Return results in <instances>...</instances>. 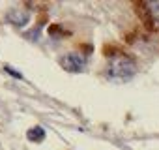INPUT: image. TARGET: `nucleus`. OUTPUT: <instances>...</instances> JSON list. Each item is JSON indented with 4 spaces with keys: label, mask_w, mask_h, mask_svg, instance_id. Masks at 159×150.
<instances>
[{
    "label": "nucleus",
    "mask_w": 159,
    "mask_h": 150,
    "mask_svg": "<svg viewBox=\"0 0 159 150\" xmlns=\"http://www.w3.org/2000/svg\"><path fill=\"white\" fill-rule=\"evenodd\" d=\"M107 73H109V77L114 79V81H129L137 73V66H135V62L129 56L116 54V56L111 58V62L107 66Z\"/></svg>",
    "instance_id": "nucleus-1"
},
{
    "label": "nucleus",
    "mask_w": 159,
    "mask_h": 150,
    "mask_svg": "<svg viewBox=\"0 0 159 150\" xmlns=\"http://www.w3.org/2000/svg\"><path fill=\"white\" fill-rule=\"evenodd\" d=\"M60 66L69 73H79L86 66V56L81 53H67V54L60 56Z\"/></svg>",
    "instance_id": "nucleus-2"
},
{
    "label": "nucleus",
    "mask_w": 159,
    "mask_h": 150,
    "mask_svg": "<svg viewBox=\"0 0 159 150\" xmlns=\"http://www.w3.org/2000/svg\"><path fill=\"white\" fill-rule=\"evenodd\" d=\"M133 8H135L139 19L142 21V25L148 30H155V21H153L152 12H150V4L148 2H142V0H137V2H133Z\"/></svg>",
    "instance_id": "nucleus-3"
},
{
    "label": "nucleus",
    "mask_w": 159,
    "mask_h": 150,
    "mask_svg": "<svg viewBox=\"0 0 159 150\" xmlns=\"http://www.w3.org/2000/svg\"><path fill=\"white\" fill-rule=\"evenodd\" d=\"M6 19L11 23V25H15V26H25L26 23H28V19H30V15H28V12H21V10H13V12H10L8 15H6Z\"/></svg>",
    "instance_id": "nucleus-4"
},
{
    "label": "nucleus",
    "mask_w": 159,
    "mask_h": 150,
    "mask_svg": "<svg viewBox=\"0 0 159 150\" xmlns=\"http://www.w3.org/2000/svg\"><path fill=\"white\" fill-rule=\"evenodd\" d=\"M26 137H28V141H32V143H39V141H43V139H45V129H43V128H39V126L30 128V129H28V133H26Z\"/></svg>",
    "instance_id": "nucleus-5"
},
{
    "label": "nucleus",
    "mask_w": 159,
    "mask_h": 150,
    "mask_svg": "<svg viewBox=\"0 0 159 150\" xmlns=\"http://www.w3.org/2000/svg\"><path fill=\"white\" fill-rule=\"evenodd\" d=\"M4 69H6V71H8V73H10V75H13V77H17V79H23V75H21V73H19V71H15V69H11V68H10V66H6V68H4Z\"/></svg>",
    "instance_id": "nucleus-6"
}]
</instances>
